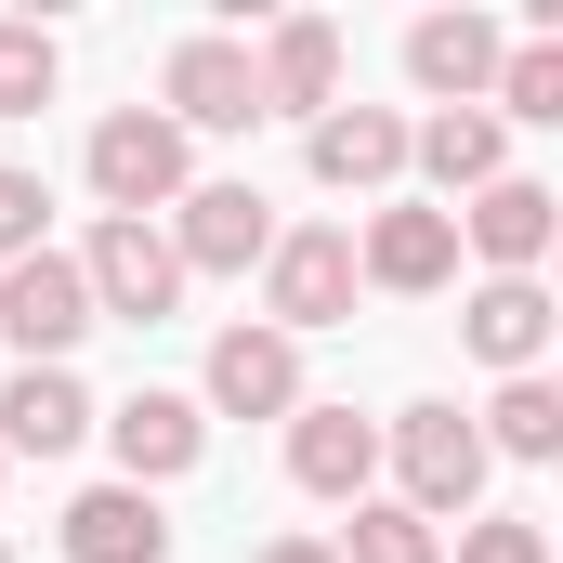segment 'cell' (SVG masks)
Here are the masks:
<instances>
[{"mask_svg":"<svg viewBox=\"0 0 563 563\" xmlns=\"http://www.w3.org/2000/svg\"><path fill=\"white\" fill-rule=\"evenodd\" d=\"M184 184H197V170H184V132H170L157 106H119V119L92 132V197H106V223H157Z\"/></svg>","mask_w":563,"mask_h":563,"instance_id":"obj_1","label":"cell"},{"mask_svg":"<svg viewBox=\"0 0 563 563\" xmlns=\"http://www.w3.org/2000/svg\"><path fill=\"white\" fill-rule=\"evenodd\" d=\"M354 236H341V223H301V236H276V250H263V328H288V341H301V328H341V314H354Z\"/></svg>","mask_w":563,"mask_h":563,"instance_id":"obj_2","label":"cell"},{"mask_svg":"<svg viewBox=\"0 0 563 563\" xmlns=\"http://www.w3.org/2000/svg\"><path fill=\"white\" fill-rule=\"evenodd\" d=\"M380 445H394V472H407V511H420V525H445V511L472 525V498H485V432L459 420V407H407Z\"/></svg>","mask_w":563,"mask_h":563,"instance_id":"obj_3","label":"cell"},{"mask_svg":"<svg viewBox=\"0 0 563 563\" xmlns=\"http://www.w3.org/2000/svg\"><path fill=\"white\" fill-rule=\"evenodd\" d=\"M0 341L26 354V367H66L79 341H92V288L66 250H26V263H0Z\"/></svg>","mask_w":563,"mask_h":563,"instance_id":"obj_4","label":"cell"},{"mask_svg":"<svg viewBox=\"0 0 563 563\" xmlns=\"http://www.w3.org/2000/svg\"><path fill=\"white\" fill-rule=\"evenodd\" d=\"M79 288H92V328H106V314H119V328H157V314L184 301V263H170V236H157V223H92Z\"/></svg>","mask_w":563,"mask_h":563,"instance_id":"obj_5","label":"cell"},{"mask_svg":"<svg viewBox=\"0 0 563 563\" xmlns=\"http://www.w3.org/2000/svg\"><path fill=\"white\" fill-rule=\"evenodd\" d=\"M170 210H184V223H170V263H184V276H250V263L276 250L263 184H184Z\"/></svg>","mask_w":563,"mask_h":563,"instance_id":"obj_6","label":"cell"},{"mask_svg":"<svg viewBox=\"0 0 563 563\" xmlns=\"http://www.w3.org/2000/svg\"><path fill=\"white\" fill-rule=\"evenodd\" d=\"M92 420L119 445V485H144V498L210 459V407H197V394H119V407H92Z\"/></svg>","mask_w":563,"mask_h":563,"instance_id":"obj_7","label":"cell"},{"mask_svg":"<svg viewBox=\"0 0 563 563\" xmlns=\"http://www.w3.org/2000/svg\"><path fill=\"white\" fill-rule=\"evenodd\" d=\"M157 92H170V106H157L170 132H250V119H263V79H250V40H184Z\"/></svg>","mask_w":563,"mask_h":563,"instance_id":"obj_8","label":"cell"},{"mask_svg":"<svg viewBox=\"0 0 563 563\" xmlns=\"http://www.w3.org/2000/svg\"><path fill=\"white\" fill-rule=\"evenodd\" d=\"M210 407H223V420H288V407H314V394H301V341H288V328H223V341H210Z\"/></svg>","mask_w":563,"mask_h":563,"instance_id":"obj_9","label":"cell"},{"mask_svg":"<svg viewBox=\"0 0 563 563\" xmlns=\"http://www.w3.org/2000/svg\"><path fill=\"white\" fill-rule=\"evenodd\" d=\"M250 79H263V119H328L341 106V26L328 13H288L276 40L250 53Z\"/></svg>","mask_w":563,"mask_h":563,"instance_id":"obj_10","label":"cell"},{"mask_svg":"<svg viewBox=\"0 0 563 563\" xmlns=\"http://www.w3.org/2000/svg\"><path fill=\"white\" fill-rule=\"evenodd\" d=\"M367 472H380V420H354V407H288V485L301 498H367Z\"/></svg>","mask_w":563,"mask_h":563,"instance_id":"obj_11","label":"cell"},{"mask_svg":"<svg viewBox=\"0 0 563 563\" xmlns=\"http://www.w3.org/2000/svg\"><path fill=\"white\" fill-rule=\"evenodd\" d=\"M354 276H367V288H407V301L445 288V276H459V210H420V197L380 210V223L354 236Z\"/></svg>","mask_w":563,"mask_h":563,"instance_id":"obj_12","label":"cell"},{"mask_svg":"<svg viewBox=\"0 0 563 563\" xmlns=\"http://www.w3.org/2000/svg\"><path fill=\"white\" fill-rule=\"evenodd\" d=\"M551 328H563V314H551V288H538V276H485V288H472V314H459V341H472L498 380H538Z\"/></svg>","mask_w":563,"mask_h":563,"instance_id":"obj_13","label":"cell"},{"mask_svg":"<svg viewBox=\"0 0 563 563\" xmlns=\"http://www.w3.org/2000/svg\"><path fill=\"white\" fill-rule=\"evenodd\" d=\"M498 53H511V40H498L485 13H420V26H407V79H420L432 106H485V92H498Z\"/></svg>","mask_w":563,"mask_h":563,"instance_id":"obj_14","label":"cell"},{"mask_svg":"<svg viewBox=\"0 0 563 563\" xmlns=\"http://www.w3.org/2000/svg\"><path fill=\"white\" fill-rule=\"evenodd\" d=\"M551 223H563V197H551V184H525V170H498V184L459 210V236H472L498 276H538V263H551Z\"/></svg>","mask_w":563,"mask_h":563,"instance_id":"obj_15","label":"cell"},{"mask_svg":"<svg viewBox=\"0 0 563 563\" xmlns=\"http://www.w3.org/2000/svg\"><path fill=\"white\" fill-rule=\"evenodd\" d=\"M79 432H92V394L66 367H13L0 380V459H66Z\"/></svg>","mask_w":563,"mask_h":563,"instance_id":"obj_16","label":"cell"},{"mask_svg":"<svg viewBox=\"0 0 563 563\" xmlns=\"http://www.w3.org/2000/svg\"><path fill=\"white\" fill-rule=\"evenodd\" d=\"M66 563H170V511L144 485H92L66 511Z\"/></svg>","mask_w":563,"mask_h":563,"instance_id":"obj_17","label":"cell"},{"mask_svg":"<svg viewBox=\"0 0 563 563\" xmlns=\"http://www.w3.org/2000/svg\"><path fill=\"white\" fill-rule=\"evenodd\" d=\"M394 170H407V119H394V106H328V119H314V184L367 197V184H394Z\"/></svg>","mask_w":563,"mask_h":563,"instance_id":"obj_18","label":"cell"},{"mask_svg":"<svg viewBox=\"0 0 563 563\" xmlns=\"http://www.w3.org/2000/svg\"><path fill=\"white\" fill-rule=\"evenodd\" d=\"M407 157L432 170V197H485V184H498V157H511V132H498L485 106H432L420 132H407Z\"/></svg>","mask_w":563,"mask_h":563,"instance_id":"obj_19","label":"cell"},{"mask_svg":"<svg viewBox=\"0 0 563 563\" xmlns=\"http://www.w3.org/2000/svg\"><path fill=\"white\" fill-rule=\"evenodd\" d=\"M485 119H538V132L563 119V26H538V40H511V53H498V92H485Z\"/></svg>","mask_w":563,"mask_h":563,"instance_id":"obj_20","label":"cell"},{"mask_svg":"<svg viewBox=\"0 0 563 563\" xmlns=\"http://www.w3.org/2000/svg\"><path fill=\"white\" fill-rule=\"evenodd\" d=\"M485 459H563V394L551 380H498V407H485Z\"/></svg>","mask_w":563,"mask_h":563,"instance_id":"obj_21","label":"cell"},{"mask_svg":"<svg viewBox=\"0 0 563 563\" xmlns=\"http://www.w3.org/2000/svg\"><path fill=\"white\" fill-rule=\"evenodd\" d=\"M328 551H341V563H445V538H432L407 498H354V525H341Z\"/></svg>","mask_w":563,"mask_h":563,"instance_id":"obj_22","label":"cell"},{"mask_svg":"<svg viewBox=\"0 0 563 563\" xmlns=\"http://www.w3.org/2000/svg\"><path fill=\"white\" fill-rule=\"evenodd\" d=\"M53 79H66V53H53V26H26V13H0V119H40V106H53Z\"/></svg>","mask_w":563,"mask_h":563,"instance_id":"obj_23","label":"cell"},{"mask_svg":"<svg viewBox=\"0 0 563 563\" xmlns=\"http://www.w3.org/2000/svg\"><path fill=\"white\" fill-rule=\"evenodd\" d=\"M459 563H551V538L525 511H485V525H459Z\"/></svg>","mask_w":563,"mask_h":563,"instance_id":"obj_24","label":"cell"},{"mask_svg":"<svg viewBox=\"0 0 563 563\" xmlns=\"http://www.w3.org/2000/svg\"><path fill=\"white\" fill-rule=\"evenodd\" d=\"M40 210H53V197H40V170H13V157H0V263H26V250H40Z\"/></svg>","mask_w":563,"mask_h":563,"instance_id":"obj_25","label":"cell"},{"mask_svg":"<svg viewBox=\"0 0 563 563\" xmlns=\"http://www.w3.org/2000/svg\"><path fill=\"white\" fill-rule=\"evenodd\" d=\"M250 563H341V551H328V538H263Z\"/></svg>","mask_w":563,"mask_h":563,"instance_id":"obj_26","label":"cell"},{"mask_svg":"<svg viewBox=\"0 0 563 563\" xmlns=\"http://www.w3.org/2000/svg\"><path fill=\"white\" fill-rule=\"evenodd\" d=\"M0 563H13V538H0Z\"/></svg>","mask_w":563,"mask_h":563,"instance_id":"obj_27","label":"cell"}]
</instances>
